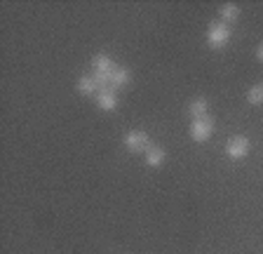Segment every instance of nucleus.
Segmentation results:
<instances>
[{
  "mask_svg": "<svg viewBox=\"0 0 263 254\" xmlns=\"http://www.w3.org/2000/svg\"><path fill=\"white\" fill-rule=\"evenodd\" d=\"M214 134V118L212 116H202V118H195L191 122V139L202 144V141H209Z\"/></svg>",
  "mask_w": 263,
  "mask_h": 254,
  "instance_id": "obj_3",
  "label": "nucleus"
},
{
  "mask_svg": "<svg viewBox=\"0 0 263 254\" xmlns=\"http://www.w3.org/2000/svg\"><path fill=\"white\" fill-rule=\"evenodd\" d=\"M256 59H258V61H263V43L256 47Z\"/></svg>",
  "mask_w": 263,
  "mask_h": 254,
  "instance_id": "obj_13",
  "label": "nucleus"
},
{
  "mask_svg": "<svg viewBox=\"0 0 263 254\" xmlns=\"http://www.w3.org/2000/svg\"><path fill=\"white\" fill-rule=\"evenodd\" d=\"M252 151V141L245 137V134H235V137L228 139V144H226V155H228L230 160H242L247 158Z\"/></svg>",
  "mask_w": 263,
  "mask_h": 254,
  "instance_id": "obj_4",
  "label": "nucleus"
},
{
  "mask_svg": "<svg viewBox=\"0 0 263 254\" xmlns=\"http://www.w3.org/2000/svg\"><path fill=\"white\" fill-rule=\"evenodd\" d=\"M188 116L195 120V118H202V116H209V99L204 97H197L188 104Z\"/></svg>",
  "mask_w": 263,
  "mask_h": 254,
  "instance_id": "obj_10",
  "label": "nucleus"
},
{
  "mask_svg": "<svg viewBox=\"0 0 263 254\" xmlns=\"http://www.w3.org/2000/svg\"><path fill=\"white\" fill-rule=\"evenodd\" d=\"M164 160H167V151L162 149V146H151V149L146 151V165L148 167H162Z\"/></svg>",
  "mask_w": 263,
  "mask_h": 254,
  "instance_id": "obj_8",
  "label": "nucleus"
},
{
  "mask_svg": "<svg viewBox=\"0 0 263 254\" xmlns=\"http://www.w3.org/2000/svg\"><path fill=\"white\" fill-rule=\"evenodd\" d=\"M240 19V7L235 5V3H226V5H221V22L223 24H233Z\"/></svg>",
  "mask_w": 263,
  "mask_h": 254,
  "instance_id": "obj_11",
  "label": "nucleus"
},
{
  "mask_svg": "<svg viewBox=\"0 0 263 254\" xmlns=\"http://www.w3.org/2000/svg\"><path fill=\"white\" fill-rule=\"evenodd\" d=\"M122 144H125V149L129 151V153H146V151L153 146L148 132H143V130H132V132H127L125 139H122Z\"/></svg>",
  "mask_w": 263,
  "mask_h": 254,
  "instance_id": "obj_2",
  "label": "nucleus"
},
{
  "mask_svg": "<svg viewBox=\"0 0 263 254\" xmlns=\"http://www.w3.org/2000/svg\"><path fill=\"white\" fill-rule=\"evenodd\" d=\"M97 106L101 111H106V113L115 111L118 108V92H115L113 87H104L101 92L97 94Z\"/></svg>",
  "mask_w": 263,
  "mask_h": 254,
  "instance_id": "obj_7",
  "label": "nucleus"
},
{
  "mask_svg": "<svg viewBox=\"0 0 263 254\" xmlns=\"http://www.w3.org/2000/svg\"><path fill=\"white\" fill-rule=\"evenodd\" d=\"M230 38H233V28H230L228 24H223V22H212V24L207 26V43L212 45L214 50H219V47L228 45Z\"/></svg>",
  "mask_w": 263,
  "mask_h": 254,
  "instance_id": "obj_1",
  "label": "nucleus"
},
{
  "mask_svg": "<svg viewBox=\"0 0 263 254\" xmlns=\"http://www.w3.org/2000/svg\"><path fill=\"white\" fill-rule=\"evenodd\" d=\"M132 80V71L125 66H118L113 73H110V87L113 89H120V87H127Z\"/></svg>",
  "mask_w": 263,
  "mask_h": 254,
  "instance_id": "obj_9",
  "label": "nucleus"
},
{
  "mask_svg": "<svg viewBox=\"0 0 263 254\" xmlns=\"http://www.w3.org/2000/svg\"><path fill=\"white\" fill-rule=\"evenodd\" d=\"M78 92L82 94V97H97L99 92H101V85H99V80H97V76L94 73H87V76H82L80 80H78Z\"/></svg>",
  "mask_w": 263,
  "mask_h": 254,
  "instance_id": "obj_6",
  "label": "nucleus"
},
{
  "mask_svg": "<svg viewBox=\"0 0 263 254\" xmlns=\"http://www.w3.org/2000/svg\"><path fill=\"white\" fill-rule=\"evenodd\" d=\"M247 101H249L252 106L263 104V85H254V87L247 92Z\"/></svg>",
  "mask_w": 263,
  "mask_h": 254,
  "instance_id": "obj_12",
  "label": "nucleus"
},
{
  "mask_svg": "<svg viewBox=\"0 0 263 254\" xmlns=\"http://www.w3.org/2000/svg\"><path fill=\"white\" fill-rule=\"evenodd\" d=\"M115 68H118V64H115L108 55H104V52L92 59V73H97V76H104L110 80V73H113Z\"/></svg>",
  "mask_w": 263,
  "mask_h": 254,
  "instance_id": "obj_5",
  "label": "nucleus"
}]
</instances>
